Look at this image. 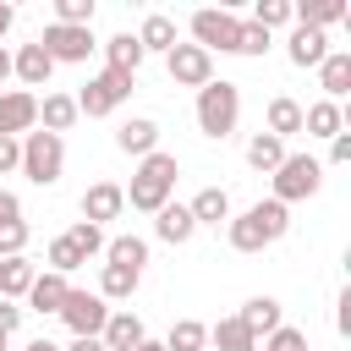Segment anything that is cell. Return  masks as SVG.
Here are the masks:
<instances>
[{
  "label": "cell",
  "instance_id": "obj_1",
  "mask_svg": "<svg viewBox=\"0 0 351 351\" xmlns=\"http://www.w3.org/2000/svg\"><path fill=\"white\" fill-rule=\"evenodd\" d=\"M176 176H181L176 154L154 148L148 159H137V170H132V186H121V192H126V203H132L137 214H159V208L170 203V192H176Z\"/></svg>",
  "mask_w": 351,
  "mask_h": 351
},
{
  "label": "cell",
  "instance_id": "obj_2",
  "mask_svg": "<svg viewBox=\"0 0 351 351\" xmlns=\"http://www.w3.org/2000/svg\"><path fill=\"white\" fill-rule=\"evenodd\" d=\"M291 230V208L285 203H252L247 214H236V219H225V236H230V247L236 252H263V247H274L280 236Z\"/></svg>",
  "mask_w": 351,
  "mask_h": 351
},
{
  "label": "cell",
  "instance_id": "obj_3",
  "mask_svg": "<svg viewBox=\"0 0 351 351\" xmlns=\"http://www.w3.org/2000/svg\"><path fill=\"white\" fill-rule=\"evenodd\" d=\"M236 121H241V88L225 82V77L203 82V88H197V132L214 137V143H225V137L236 132Z\"/></svg>",
  "mask_w": 351,
  "mask_h": 351
},
{
  "label": "cell",
  "instance_id": "obj_4",
  "mask_svg": "<svg viewBox=\"0 0 351 351\" xmlns=\"http://www.w3.org/2000/svg\"><path fill=\"white\" fill-rule=\"evenodd\" d=\"M33 186H55L60 170H66V137L55 132H27L22 137V165H16Z\"/></svg>",
  "mask_w": 351,
  "mask_h": 351
},
{
  "label": "cell",
  "instance_id": "obj_5",
  "mask_svg": "<svg viewBox=\"0 0 351 351\" xmlns=\"http://www.w3.org/2000/svg\"><path fill=\"white\" fill-rule=\"evenodd\" d=\"M324 186V159H313V154H285L280 159V170H274V203H302V197H313Z\"/></svg>",
  "mask_w": 351,
  "mask_h": 351
},
{
  "label": "cell",
  "instance_id": "obj_6",
  "mask_svg": "<svg viewBox=\"0 0 351 351\" xmlns=\"http://www.w3.org/2000/svg\"><path fill=\"white\" fill-rule=\"evenodd\" d=\"M132 82H137V77H121V71L88 77L82 93H71V99H77V115H110V110H121V104L132 99Z\"/></svg>",
  "mask_w": 351,
  "mask_h": 351
},
{
  "label": "cell",
  "instance_id": "obj_7",
  "mask_svg": "<svg viewBox=\"0 0 351 351\" xmlns=\"http://www.w3.org/2000/svg\"><path fill=\"white\" fill-rule=\"evenodd\" d=\"M192 38H197V49L203 55H236V38H241V22H236V11H192Z\"/></svg>",
  "mask_w": 351,
  "mask_h": 351
},
{
  "label": "cell",
  "instance_id": "obj_8",
  "mask_svg": "<svg viewBox=\"0 0 351 351\" xmlns=\"http://www.w3.org/2000/svg\"><path fill=\"white\" fill-rule=\"evenodd\" d=\"M55 318L71 329V340H77V335H99L104 318H110V302H104L99 291H66V302H60Z\"/></svg>",
  "mask_w": 351,
  "mask_h": 351
},
{
  "label": "cell",
  "instance_id": "obj_9",
  "mask_svg": "<svg viewBox=\"0 0 351 351\" xmlns=\"http://www.w3.org/2000/svg\"><path fill=\"white\" fill-rule=\"evenodd\" d=\"M38 44H44V55H49L55 66H82V60L99 49V44H93V27H60V22H49Z\"/></svg>",
  "mask_w": 351,
  "mask_h": 351
},
{
  "label": "cell",
  "instance_id": "obj_10",
  "mask_svg": "<svg viewBox=\"0 0 351 351\" xmlns=\"http://www.w3.org/2000/svg\"><path fill=\"white\" fill-rule=\"evenodd\" d=\"M165 66H170V82H176V88H203V82H214V55H203L197 44H176V49L165 55Z\"/></svg>",
  "mask_w": 351,
  "mask_h": 351
},
{
  "label": "cell",
  "instance_id": "obj_11",
  "mask_svg": "<svg viewBox=\"0 0 351 351\" xmlns=\"http://www.w3.org/2000/svg\"><path fill=\"white\" fill-rule=\"evenodd\" d=\"M33 126H38V99L22 88H5L0 93V137H27Z\"/></svg>",
  "mask_w": 351,
  "mask_h": 351
},
{
  "label": "cell",
  "instance_id": "obj_12",
  "mask_svg": "<svg viewBox=\"0 0 351 351\" xmlns=\"http://www.w3.org/2000/svg\"><path fill=\"white\" fill-rule=\"evenodd\" d=\"M121 208H126V192H121L115 181H93V186L82 192V219L99 225V230H104V219H121Z\"/></svg>",
  "mask_w": 351,
  "mask_h": 351
},
{
  "label": "cell",
  "instance_id": "obj_13",
  "mask_svg": "<svg viewBox=\"0 0 351 351\" xmlns=\"http://www.w3.org/2000/svg\"><path fill=\"white\" fill-rule=\"evenodd\" d=\"M49 71H55V60L44 55V44H38V38H33V44H22V49L11 55V77L22 82V93H27V88H44V82H49Z\"/></svg>",
  "mask_w": 351,
  "mask_h": 351
},
{
  "label": "cell",
  "instance_id": "obj_14",
  "mask_svg": "<svg viewBox=\"0 0 351 351\" xmlns=\"http://www.w3.org/2000/svg\"><path fill=\"white\" fill-rule=\"evenodd\" d=\"M115 148H121V154H137V159H148V154L159 148V121H148V115H132V121H121V126H115Z\"/></svg>",
  "mask_w": 351,
  "mask_h": 351
},
{
  "label": "cell",
  "instance_id": "obj_15",
  "mask_svg": "<svg viewBox=\"0 0 351 351\" xmlns=\"http://www.w3.org/2000/svg\"><path fill=\"white\" fill-rule=\"evenodd\" d=\"M99 340H104V351H132V346L143 340V318H137L132 307H110V318H104Z\"/></svg>",
  "mask_w": 351,
  "mask_h": 351
},
{
  "label": "cell",
  "instance_id": "obj_16",
  "mask_svg": "<svg viewBox=\"0 0 351 351\" xmlns=\"http://www.w3.org/2000/svg\"><path fill=\"white\" fill-rule=\"evenodd\" d=\"M318 82H324V99L340 104V99L351 93V49H329V55L318 60Z\"/></svg>",
  "mask_w": 351,
  "mask_h": 351
},
{
  "label": "cell",
  "instance_id": "obj_17",
  "mask_svg": "<svg viewBox=\"0 0 351 351\" xmlns=\"http://www.w3.org/2000/svg\"><path fill=\"white\" fill-rule=\"evenodd\" d=\"M154 236H159V241H170V247H186V241L197 236V225H192L186 203H165V208L154 214Z\"/></svg>",
  "mask_w": 351,
  "mask_h": 351
},
{
  "label": "cell",
  "instance_id": "obj_18",
  "mask_svg": "<svg viewBox=\"0 0 351 351\" xmlns=\"http://www.w3.org/2000/svg\"><path fill=\"white\" fill-rule=\"evenodd\" d=\"M33 280H38V269H33V258H27V252L0 258V302H22Z\"/></svg>",
  "mask_w": 351,
  "mask_h": 351
},
{
  "label": "cell",
  "instance_id": "obj_19",
  "mask_svg": "<svg viewBox=\"0 0 351 351\" xmlns=\"http://www.w3.org/2000/svg\"><path fill=\"white\" fill-rule=\"evenodd\" d=\"M137 44H143V55H170V49H176V16L148 11L143 27H137Z\"/></svg>",
  "mask_w": 351,
  "mask_h": 351
},
{
  "label": "cell",
  "instance_id": "obj_20",
  "mask_svg": "<svg viewBox=\"0 0 351 351\" xmlns=\"http://www.w3.org/2000/svg\"><path fill=\"white\" fill-rule=\"evenodd\" d=\"M137 66H143V44H137V33H115V38H104V71L137 77Z\"/></svg>",
  "mask_w": 351,
  "mask_h": 351
},
{
  "label": "cell",
  "instance_id": "obj_21",
  "mask_svg": "<svg viewBox=\"0 0 351 351\" xmlns=\"http://www.w3.org/2000/svg\"><path fill=\"white\" fill-rule=\"evenodd\" d=\"M66 291H71V285H66V274H55V269H44V274H38L33 285H27V296H22V302H27L33 313H60V302H66Z\"/></svg>",
  "mask_w": 351,
  "mask_h": 351
},
{
  "label": "cell",
  "instance_id": "obj_22",
  "mask_svg": "<svg viewBox=\"0 0 351 351\" xmlns=\"http://www.w3.org/2000/svg\"><path fill=\"white\" fill-rule=\"evenodd\" d=\"M340 16H346V0H313V5H307V0H291V22H296V27H318V33H324V27H335Z\"/></svg>",
  "mask_w": 351,
  "mask_h": 351
},
{
  "label": "cell",
  "instance_id": "obj_23",
  "mask_svg": "<svg viewBox=\"0 0 351 351\" xmlns=\"http://www.w3.org/2000/svg\"><path fill=\"white\" fill-rule=\"evenodd\" d=\"M285 55H291V66H318L324 55H329V38L318 33V27H291V44H285Z\"/></svg>",
  "mask_w": 351,
  "mask_h": 351
},
{
  "label": "cell",
  "instance_id": "obj_24",
  "mask_svg": "<svg viewBox=\"0 0 351 351\" xmlns=\"http://www.w3.org/2000/svg\"><path fill=\"white\" fill-rule=\"evenodd\" d=\"M302 132H307V137H340V132H346V110L329 104V99H318V104L302 110Z\"/></svg>",
  "mask_w": 351,
  "mask_h": 351
},
{
  "label": "cell",
  "instance_id": "obj_25",
  "mask_svg": "<svg viewBox=\"0 0 351 351\" xmlns=\"http://www.w3.org/2000/svg\"><path fill=\"white\" fill-rule=\"evenodd\" d=\"M186 214H192V225H225V219H230V192H225V186H203V192L186 203Z\"/></svg>",
  "mask_w": 351,
  "mask_h": 351
},
{
  "label": "cell",
  "instance_id": "obj_26",
  "mask_svg": "<svg viewBox=\"0 0 351 351\" xmlns=\"http://www.w3.org/2000/svg\"><path fill=\"white\" fill-rule=\"evenodd\" d=\"M236 318L247 324V335H252V340H263V335H274V329L285 324V318H280V302H274V296H252V302H247V307H241Z\"/></svg>",
  "mask_w": 351,
  "mask_h": 351
},
{
  "label": "cell",
  "instance_id": "obj_27",
  "mask_svg": "<svg viewBox=\"0 0 351 351\" xmlns=\"http://www.w3.org/2000/svg\"><path fill=\"white\" fill-rule=\"evenodd\" d=\"M38 121H44V132H71V121H77V99L71 93H44L38 99Z\"/></svg>",
  "mask_w": 351,
  "mask_h": 351
},
{
  "label": "cell",
  "instance_id": "obj_28",
  "mask_svg": "<svg viewBox=\"0 0 351 351\" xmlns=\"http://www.w3.org/2000/svg\"><path fill=\"white\" fill-rule=\"evenodd\" d=\"M104 258H110L115 269L143 274V263H148V241H143V236H110V241H104Z\"/></svg>",
  "mask_w": 351,
  "mask_h": 351
},
{
  "label": "cell",
  "instance_id": "obj_29",
  "mask_svg": "<svg viewBox=\"0 0 351 351\" xmlns=\"http://www.w3.org/2000/svg\"><path fill=\"white\" fill-rule=\"evenodd\" d=\"M296 132H302V104H296V99H285V93H280V99H269V137H280V143H285V137H296Z\"/></svg>",
  "mask_w": 351,
  "mask_h": 351
},
{
  "label": "cell",
  "instance_id": "obj_30",
  "mask_svg": "<svg viewBox=\"0 0 351 351\" xmlns=\"http://www.w3.org/2000/svg\"><path fill=\"white\" fill-rule=\"evenodd\" d=\"M137 285H143V274H132V269H115V263L99 269V296H104V302H126Z\"/></svg>",
  "mask_w": 351,
  "mask_h": 351
},
{
  "label": "cell",
  "instance_id": "obj_31",
  "mask_svg": "<svg viewBox=\"0 0 351 351\" xmlns=\"http://www.w3.org/2000/svg\"><path fill=\"white\" fill-rule=\"evenodd\" d=\"M203 346H208V324H197V318H176L165 335V351H203Z\"/></svg>",
  "mask_w": 351,
  "mask_h": 351
},
{
  "label": "cell",
  "instance_id": "obj_32",
  "mask_svg": "<svg viewBox=\"0 0 351 351\" xmlns=\"http://www.w3.org/2000/svg\"><path fill=\"white\" fill-rule=\"evenodd\" d=\"M208 340H214L219 351H258V340L247 335V324H241L236 313H230V318H219V324L208 329Z\"/></svg>",
  "mask_w": 351,
  "mask_h": 351
},
{
  "label": "cell",
  "instance_id": "obj_33",
  "mask_svg": "<svg viewBox=\"0 0 351 351\" xmlns=\"http://www.w3.org/2000/svg\"><path fill=\"white\" fill-rule=\"evenodd\" d=\"M280 159H285V143H280V137L258 132V137L247 143V165H252V170H269V176H274V170H280Z\"/></svg>",
  "mask_w": 351,
  "mask_h": 351
},
{
  "label": "cell",
  "instance_id": "obj_34",
  "mask_svg": "<svg viewBox=\"0 0 351 351\" xmlns=\"http://www.w3.org/2000/svg\"><path fill=\"white\" fill-rule=\"evenodd\" d=\"M285 22H291V0H258V5H252V27L274 33V27H285Z\"/></svg>",
  "mask_w": 351,
  "mask_h": 351
},
{
  "label": "cell",
  "instance_id": "obj_35",
  "mask_svg": "<svg viewBox=\"0 0 351 351\" xmlns=\"http://www.w3.org/2000/svg\"><path fill=\"white\" fill-rule=\"evenodd\" d=\"M60 27H93V0H55Z\"/></svg>",
  "mask_w": 351,
  "mask_h": 351
},
{
  "label": "cell",
  "instance_id": "obj_36",
  "mask_svg": "<svg viewBox=\"0 0 351 351\" xmlns=\"http://www.w3.org/2000/svg\"><path fill=\"white\" fill-rule=\"evenodd\" d=\"M66 241L82 252V258H93V252H104V230L99 225H88V219H77L71 230H66Z\"/></svg>",
  "mask_w": 351,
  "mask_h": 351
},
{
  "label": "cell",
  "instance_id": "obj_37",
  "mask_svg": "<svg viewBox=\"0 0 351 351\" xmlns=\"http://www.w3.org/2000/svg\"><path fill=\"white\" fill-rule=\"evenodd\" d=\"M82 263H88V258H82L66 236H55V241H49V269H55V274H71V269H82Z\"/></svg>",
  "mask_w": 351,
  "mask_h": 351
},
{
  "label": "cell",
  "instance_id": "obj_38",
  "mask_svg": "<svg viewBox=\"0 0 351 351\" xmlns=\"http://www.w3.org/2000/svg\"><path fill=\"white\" fill-rule=\"evenodd\" d=\"M27 247V219H0V258H16Z\"/></svg>",
  "mask_w": 351,
  "mask_h": 351
},
{
  "label": "cell",
  "instance_id": "obj_39",
  "mask_svg": "<svg viewBox=\"0 0 351 351\" xmlns=\"http://www.w3.org/2000/svg\"><path fill=\"white\" fill-rule=\"evenodd\" d=\"M258 351H307V335L302 329H291V324H280L274 335H263V346Z\"/></svg>",
  "mask_w": 351,
  "mask_h": 351
},
{
  "label": "cell",
  "instance_id": "obj_40",
  "mask_svg": "<svg viewBox=\"0 0 351 351\" xmlns=\"http://www.w3.org/2000/svg\"><path fill=\"white\" fill-rule=\"evenodd\" d=\"M269 49V33L263 27H252V22H241V38H236V55H263Z\"/></svg>",
  "mask_w": 351,
  "mask_h": 351
},
{
  "label": "cell",
  "instance_id": "obj_41",
  "mask_svg": "<svg viewBox=\"0 0 351 351\" xmlns=\"http://www.w3.org/2000/svg\"><path fill=\"white\" fill-rule=\"evenodd\" d=\"M22 165V137H0V176H11Z\"/></svg>",
  "mask_w": 351,
  "mask_h": 351
},
{
  "label": "cell",
  "instance_id": "obj_42",
  "mask_svg": "<svg viewBox=\"0 0 351 351\" xmlns=\"http://www.w3.org/2000/svg\"><path fill=\"white\" fill-rule=\"evenodd\" d=\"M329 165H351V132L329 137Z\"/></svg>",
  "mask_w": 351,
  "mask_h": 351
},
{
  "label": "cell",
  "instance_id": "obj_43",
  "mask_svg": "<svg viewBox=\"0 0 351 351\" xmlns=\"http://www.w3.org/2000/svg\"><path fill=\"white\" fill-rule=\"evenodd\" d=\"M22 313H27V307H16V302H0V335H16Z\"/></svg>",
  "mask_w": 351,
  "mask_h": 351
},
{
  "label": "cell",
  "instance_id": "obj_44",
  "mask_svg": "<svg viewBox=\"0 0 351 351\" xmlns=\"http://www.w3.org/2000/svg\"><path fill=\"white\" fill-rule=\"evenodd\" d=\"M335 307H340V313H335V329H340V335H351V291H340V302H335Z\"/></svg>",
  "mask_w": 351,
  "mask_h": 351
},
{
  "label": "cell",
  "instance_id": "obj_45",
  "mask_svg": "<svg viewBox=\"0 0 351 351\" xmlns=\"http://www.w3.org/2000/svg\"><path fill=\"white\" fill-rule=\"evenodd\" d=\"M0 219H22V197L0 186Z\"/></svg>",
  "mask_w": 351,
  "mask_h": 351
},
{
  "label": "cell",
  "instance_id": "obj_46",
  "mask_svg": "<svg viewBox=\"0 0 351 351\" xmlns=\"http://www.w3.org/2000/svg\"><path fill=\"white\" fill-rule=\"evenodd\" d=\"M66 351H104V340H99V335H77Z\"/></svg>",
  "mask_w": 351,
  "mask_h": 351
},
{
  "label": "cell",
  "instance_id": "obj_47",
  "mask_svg": "<svg viewBox=\"0 0 351 351\" xmlns=\"http://www.w3.org/2000/svg\"><path fill=\"white\" fill-rule=\"evenodd\" d=\"M11 22H16V5H5V0H0V38L11 33Z\"/></svg>",
  "mask_w": 351,
  "mask_h": 351
},
{
  "label": "cell",
  "instance_id": "obj_48",
  "mask_svg": "<svg viewBox=\"0 0 351 351\" xmlns=\"http://www.w3.org/2000/svg\"><path fill=\"white\" fill-rule=\"evenodd\" d=\"M22 351H60V346H55V340H44V335H38V340H27V346H22Z\"/></svg>",
  "mask_w": 351,
  "mask_h": 351
},
{
  "label": "cell",
  "instance_id": "obj_49",
  "mask_svg": "<svg viewBox=\"0 0 351 351\" xmlns=\"http://www.w3.org/2000/svg\"><path fill=\"white\" fill-rule=\"evenodd\" d=\"M132 351H165V340H148V335H143V340H137Z\"/></svg>",
  "mask_w": 351,
  "mask_h": 351
},
{
  "label": "cell",
  "instance_id": "obj_50",
  "mask_svg": "<svg viewBox=\"0 0 351 351\" xmlns=\"http://www.w3.org/2000/svg\"><path fill=\"white\" fill-rule=\"evenodd\" d=\"M5 77H11V49L0 44V82H5Z\"/></svg>",
  "mask_w": 351,
  "mask_h": 351
},
{
  "label": "cell",
  "instance_id": "obj_51",
  "mask_svg": "<svg viewBox=\"0 0 351 351\" xmlns=\"http://www.w3.org/2000/svg\"><path fill=\"white\" fill-rule=\"evenodd\" d=\"M5 340H11V335H0V351H5Z\"/></svg>",
  "mask_w": 351,
  "mask_h": 351
}]
</instances>
